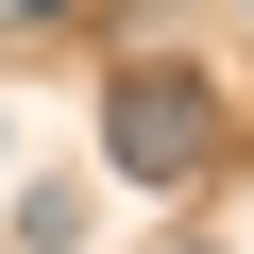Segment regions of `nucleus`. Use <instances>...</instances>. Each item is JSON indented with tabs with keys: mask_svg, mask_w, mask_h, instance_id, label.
Instances as JSON below:
<instances>
[{
	"mask_svg": "<svg viewBox=\"0 0 254 254\" xmlns=\"http://www.w3.org/2000/svg\"><path fill=\"white\" fill-rule=\"evenodd\" d=\"M170 254H203V237H170Z\"/></svg>",
	"mask_w": 254,
	"mask_h": 254,
	"instance_id": "obj_3",
	"label": "nucleus"
},
{
	"mask_svg": "<svg viewBox=\"0 0 254 254\" xmlns=\"http://www.w3.org/2000/svg\"><path fill=\"white\" fill-rule=\"evenodd\" d=\"M51 17H68V0H0V34H51Z\"/></svg>",
	"mask_w": 254,
	"mask_h": 254,
	"instance_id": "obj_2",
	"label": "nucleus"
},
{
	"mask_svg": "<svg viewBox=\"0 0 254 254\" xmlns=\"http://www.w3.org/2000/svg\"><path fill=\"white\" fill-rule=\"evenodd\" d=\"M102 153L136 170V187H187V170L220 153V102H203V68H119V102H102Z\"/></svg>",
	"mask_w": 254,
	"mask_h": 254,
	"instance_id": "obj_1",
	"label": "nucleus"
}]
</instances>
